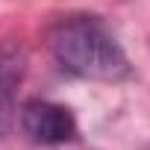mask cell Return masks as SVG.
<instances>
[{"mask_svg":"<svg viewBox=\"0 0 150 150\" xmlns=\"http://www.w3.org/2000/svg\"><path fill=\"white\" fill-rule=\"evenodd\" d=\"M47 44H50L56 62L83 80L118 83V80L129 77V59H127L121 41L106 27V21L97 15L59 18L50 27Z\"/></svg>","mask_w":150,"mask_h":150,"instance_id":"6da1fadb","label":"cell"},{"mask_svg":"<svg viewBox=\"0 0 150 150\" xmlns=\"http://www.w3.org/2000/svg\"><path fill=\"white\" fill-rule=\"evenodd\" d=\"M21 129L35 144H65L77 138V121L71 109L50 100H27L18 112Z\"/></svg>","mask_w":150,"mask_h":150,"instance_id":"7a4b0ae2","label":"cell"},{"mask_svg":"<svg viewBox=\"0 0 150 150\" xmlns=\"http://www.w3.org/2000/svg\"><path fill=\"white\" fill-rule=\"evenodd\" d=\"M24 74V59L15 50L0 53V138L9 135L15 121V88Z\"/></svg>","mask_w":150,"mask_h":150,"instance_id":"3957f363","label":"cell"}]
</instances>
